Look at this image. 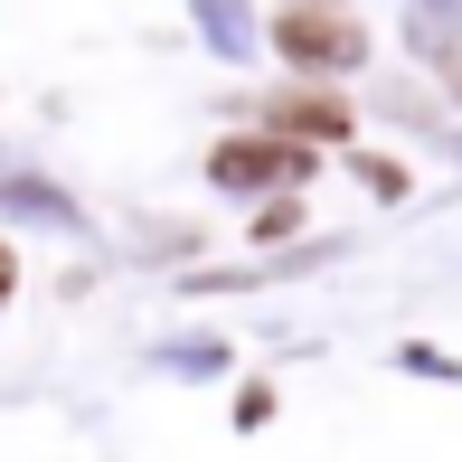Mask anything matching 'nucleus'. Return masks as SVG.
Masks as SVG:
<instances>
[{
    "label": "nucleus",
    "instance_id": "7ed1b4c3",
    "mask_svg": "<svg viewBox=\"0 0 462 462\" xmlns=\"http://www.w3.org/2000/svg\"><path fill=\"white\" fill-rule=\"evenodd\" d=\"M264 123H274V133H292V142H340V133H349V104H340V95L292 86V95L264 104Z\"/></svg>",
    "mask_w": 462,
    "mask_h": 462
},
{
    "label": "nucleus",
    "instance_id": "39448f33",
    "mask_svg": "<svg viewBox=\"0 0 462 462\" xmlns=\"http://www.w3.org/2000/svg\"><path fill=\"white\" fill-rule=\"evenodd\" d=\"M444 86H453V95H462V48H453V57H444Z\"/></svg>",
    "mask_w": 462,
    "mask_h": 462
},
{
    "label": "nucleus",
    "instance_id": "f03ea898",
    "mask_svg": "<svg viewBox=\"0 0 462 462\" xmlns=\"http://www.w3.org/2000/svg\"><path fill=\"white\" fill-rule=\"evenodd\" d=\"M208 171H217L226 189H264V180H302L311 161H302V142L283 133V142H226V152L208 161Z\"/></svg>",
    "mask_w": 462,
    "mask_h": 462
},
{
    "label": "nucleus",
    "instance_id": "f257e3e1",
    "mask_svg": "<svg viewBox=\"0 0 462 462\" xmlns=\"http://www.w3.org/2000/svg\"><path fill=\"white\" fill-rule=\"evenodd\" d=\"M274 48L292 57V67H349V57H359V19L330 10V0H292V10L274 19Z\"/></svg>",
    "mask_w": 462,
    "mask_h": 462
},
{
    "label": "nucleus",
    "instance_id": "20e7f679",
    "mask_svg": "<svg viewBox=\"0 0 462 462\" xmlns=\"http://www.w3.org/2000/svg\"><path fill=\"white\" fill-rule=\"evenodd\" d=\"M10 283H19V255H10V245H0V302H10Z\"/></svg>",
    "mask_w": 462,
    "mask_h": 462
}]
</instances>
